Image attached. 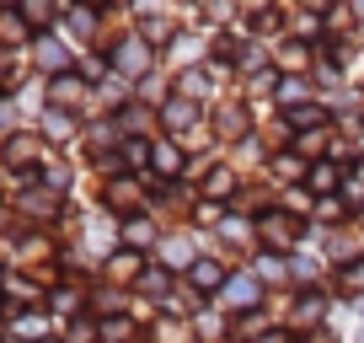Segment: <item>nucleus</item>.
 <instances>
[{
  "mask_svg": "<svg viewBox=\"0 0 364 343\" xmlns=\"http://www.w3.org/2000/svg\"><path fill=\"white\" fill-rule=\"evenodd\" d=\"M262 236H268L273 247H289V226L284 220H262Z\"/></svg>",
  "mask_w": 364,
  "mask_h": 343,
  "instance_id": "7",
  "label": "nucleus"
},
{
  "mask_svg": "<svg viewBox=\"0 0 364 343\" xmlns=\"http://www.w3.org/2000/svg\"><path fill=\"white\" fill-rule=\"evenodd\" d=\"M166 118H171V124H193V102H182V97L166 102Z\"/></svg>",
  "mask_w": 364,
  "mask_h": 343,
  "instance_id": "10",
  "label": "nucleus"
},
{
  "mask_svg": "<svg viewBox=\"0 0 364 343\" xmlns=\"http://www.w3.org/2000/svg\"><path fill=\"white\" fill-rule=\"evenodd\" d=\"M257 295H262V290H257V279H252V274H236L225 285V306L230 311H252V306H257Z\"/></svg>",
  "mask_w": 364,
  "mask_h": 343,
  "instance_id": "1",
  "label": "nucleus"
},
{
  "mask_svg": "<svg viewBox=\"0 0 364 343\" xmlns=\"http://www.w3.org/2000/svg\"><path fill=\"white\" fill-rule=\"evenodd\" d=\"M209 188H215V194H230V188H236V177H230V172H215V177H209Z\"/></svg>",
  "mask_w": 364,
  "mask_h": 343,
  "instance_id": "13",
  "label": "nucleus"
},
{
  "mask_svg": "<svg viewBox=\"0 0 364 343\" xmlns=\"http://www.w3.org/2000/svg\"><path fill=\"white\" fill-rule=\"evenodd\" d=\"M150 161H156L161 172H177L182 167V150L177 145H156V150H150Z\"/></svg>",
  "mask_w": 364,
  "mask_h": 343,
  "instance_id": "3",
  "label": "nucleus"
},
{
  "mask_svg": "<svg viewBox=\"0 0 364 343\" xmlns=\"http://www.w3.org/2000/svg\"><path fill=\"white\" fill-rule=\"evenodd\" d=\"M359 343H364V327H359Z\"/></svg>",
  "mask_w": 364,
  "mask_h": 343,
  "instance_id": "16",
  "label": "nucleus"
},
{
  "mask_svg": "<svg viewBox=\"0 0 364 343\" xmlns=\"http://www.w3.org/2000/svg\"><path fill=\"white\" fill-rule=\"evenodd\" d=\"M257 343H284V332H262V338Z\"/></svg>",
  "mask_w": 364,
  "mask_h": 343,
  "instance_id": "15",
  "label": "nucleus"
},
{
  "mask_svg": "<svg viewBox=\"0 0 364 343\" xmlns=\"http://www.w3.org/2000/svg\"><path fill=\"white\" fill-rule=\"evenodd\" d=\"M182 92H188V97H204V92H209L204 70H188V75H182Z\"/></svg>",
  "mask_w": 364,
  "mask_h": 343,
  "instance_id": "8",
  "label": "nucleus"
},
{
  "mask_svg": "<svg viewBox=\"0 0 364 343\" xmlns=\"http://www.w3.org/2000/svg\"><path fill=\"white\" fill-rule=\"evenodd\" d=\"M193 285L198 290H215L220 285V263H193Z\"/></svg>",
  "mask_w": 364,
  "mask_h": 343,
  "instance_id": "5",
  "label": "nucleus"
},
{
  "mask_svg": "<svg viewBox=\"0 0 364 343\" xmlns=\"http://www.w3.org/2000/svg\"><path fill=\"white\" fill-rule=\"evenodd\" d=\"M321 118H327V113H321V107H289V124H321Z\"/></svg>",
  "mask_w": 364,
  "mask_h": 343,
  "instance_id": "11",
  "label": "nucleus"
},
{
  "mask_svg": "<svg viewBox=\"0 0 364 343\" xmlns=\"http://www.w3.org/2000/svg\"><path fill=\"white\" fill-rule=\"evenodd\" d=\"M113 59H118V70H129V75H139V70L150 65V48H145V43H134V38H129V43L118 48Z\"/></svg>",
  "mask_w": 364,
  "mask_h": 343,
  "instance_id": "2",
  "label": "nucleus"
},
{
  "mask_svg": "<svg viewBox=\"0 0 364 343\" xmlns=\"http://www.w3.org/2000/svg\"><path fill=\"white\" fill-rule=\"evenodd\" d=\"M48 134L65 139V134H70V118H65V113H48Z\"/></svg>",
  "mask_w": 364,
  "mask_h": 343,
  "instance_id": "14",
  "label": "nucleus"
},
{
  "mask_svg": "<svg viewBox=\"0 0 364 343\" xmlns=\"http://www.w3.org/2000/svg\"><path fill=\"white\" fill-rule=\"evenodd\" d=\"M166 252H171L166 263H188V258H193V247H188V241H171V247H166Z\"/></svg>",
  "mask_w": 364,
  "mask_h": 343,
  "instance_id": "12",
  "label": "nucleus"
},
{
  "mask_svg": "<svg viewBox=\"0 0 364 343\" xmlns=\"http://www.w3.org/2000/svg\"><path fill=\"white\" fill-rule=\"evenodd\" d=\"M338 188V172L332 167H311V194H332Z\"/></svg>",
  "mask_w": 364,
  "mask_h": 343,
  "instance_id": "4",
  "label": "nucleus"
},
{
  "mask_svg": "<svg viewBox=\"0 0 364 343\" xmlns=\"http://www.w3.org/2000/svg\"><path fill=\"white\" fill-rule=\"evenodd\" d=\"M279 97H284V107L306 102V80H284V86H279Z\"/></svg>",
  "mask_w": 364,
  "mask_h": 343,
  "instance_id": "9",
  "label": "nucleus"
},
{
  "mask_svg": "<svg viewBox=\"0 0 364 343\" xmlns=\"http://www.w3.org/2000/svg\"><path fill=\"white\" fill-rule=\"evenodd\" d=\"M316 317H321V295H306V300H300V311H295V322H300V327H311Z\"/></svg>",
  "mask_w": 364,
  "mask_h": 343,
  "instance_id": "6",
  "label": "nucleus"
}]
</instances>
